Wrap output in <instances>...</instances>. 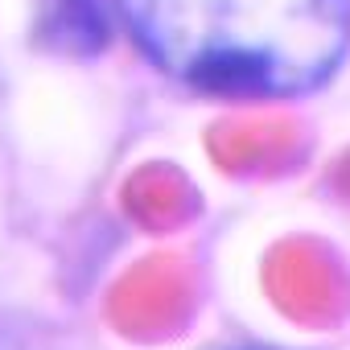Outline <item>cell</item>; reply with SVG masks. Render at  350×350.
<instances>
[{"label":"cell","mask_w":350,"mask_h":350,"mask_svg":"<svg viewBox=\"0 0 350 350\" xmlns=\"http://www.w3.org/2000/svg\"><path fill=\"white\" fill-rule=\"evenodd\" d=\"M144 58L219 99H293L350 54V0H111Z\"/></svg>","instance_id":"6da1fadb"}]
</instances>
